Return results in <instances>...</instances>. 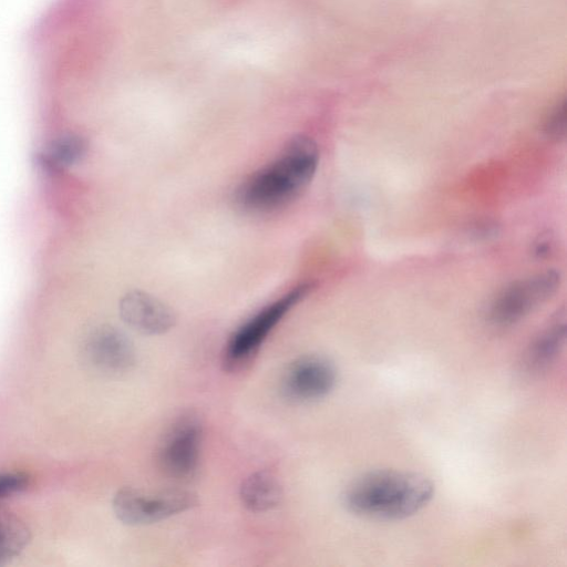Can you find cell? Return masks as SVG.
<instances>
[{
    "instance_id": "obj_1",
    "label": "cell",
    "mask_w": 567,
    "mask_h": 567,
    "mask_svg": "<svg viewBox=\"0 0 567 567\" xmlns=\"http://www.w3.org/2000/svg\"><path fill=\"white\" fill-rule=\"evenodd\" d=\"M319 148L309 136L292 137L269 164L251 174L235 193L237 205L251 213H267L287 205L312 181Z\"/></svg>"
},
{
    "instance_id": "obj_2",
    "label": "cell",
    "mask_w": 567,
    "mask_h": 567,
    "mask_svg": "<svg viewBox=\"0 0 567 567\" xmlns=\"http://www.w3.org/2000/svg\"><path fill=\"white\" fill-rule=\"evenodd\" d=\"M434 494L431 480L399 470H375L362 474L346 488L342 499L358 516L378 520H400L424 508Z\"/></svg>"
},
{
    "instance_id": "obj_3",
    "label": "cell",
    "mask_w": 567,
    "mask_h": 567,
    "mask_svg": "<svg viewBox=\"0 0 567 567\" xmlns=\"http://www.w3.org/2000/svg\"><path fill=\"white\" fill-rule=\"evenodd\" d=\"M313 284L303 282L269 303L244 322L229 337L223 365L227 371H238L248 364L274 328L312 290Z\"/></svg>"
},
{
    "instance_id": "obj_4",
    "label": "cell",
    "mask_w": 567,
    "mask_h": 567,
    "mask_svg": "<svg viewBox=\"0 0 567 567\" xmlns=\"http://www.w3.org/2000/svg\"><path fill=\"white\" fill-rule=\"evenodd\" d=\"M197 505V495L189 491L147 492L131 486L118 489L112 502L117 519L131 526L157 523Z\"/></svg>"
},
{
    "instance_id": "obj_5",
    "label": "cell",
    "mask_w": 567,
    "mask_h": 567,
    "mask_svg": "<svg viewBox=\"0 0 567 567\" xmlns=\"http://www.w3.org/2000/svg\"><path fill=\"white\" fill-rule=\"evenodd\" d=\"M560 286V275L548 269L506 286L493 300L488 319L496 326L517 323L548 301Z\"/></svg>"
},
{
    "instance_id": "obj_6",
    "label": "cell",
    "mask_w": 567,
    "mask_h": 567,
    "mask_svg": "<svg viewBox=\"0 0 567 567\" xmlns=\"http://www.w3.org/2000/svg\"><path fill=\"white\" fill-rule=\"evenodd\" d=\"M203 426L193 414L176 420L163 437L158 449L161 468L178 480L193 477L199 465Z\"/></svg>"
},
{
    "instance_id": "obj_7",
    "label": "cell",
    "mask_w": 567,
    "mask_h": 567,
    "mask_svg": "<svg viewBox=\"0 0 567 567\" xmlns=\"http://www.w3.org/2000/svg\"><path fill=\"white\" fill-rule=\"evenodd\" d=\"M337 369L326 357L306 354L291 361L280 380L281 395L293 403L326 398L336 386Z\"/></svg>"
},
{
    "instance_id": "obj_8",
    "label": "cell",
    "mask_w": 567,
    "mask_h": 567,
    "mask_svg": "<svg viewBox=\"0 0 567 567\" xmlns=\"http://www.w3.org/2000/svg\"><path fill=\"white\" fill-rule=\"evenodd\" d=\"M81 354L90 369L104 375L123 374L136 363L132 341L124 332L110 324L96 326L85 334Z\"/></svg>"
},
{
    "instance_id": "obj_9",
    "label": "cell",
    "mask_w": 567,
    "mask_h": 567,
    "mask_svg": "<svg viewBox=\"0 0 567 567\" xmlns=\"http://www.w3.org/2000/svg\"><path fill=\"white\" fill-rule=\"evenodd\" d=\"M120 316L132 329L147 336L163 334L176 323L172 308L150 293L132 290L120 300Z\"/></svg>"
},
{
    "instance_id": "obj_10",
    "label": "cell",
    "mask_w": 567,
    "mask_h": 567,
    "mask_svg": "<svg viewBox=\"0 0 567 567\" xmlns=\"http://www.w3.org/2000/svg\"><path fill=\"white\" fill-rule=\"evenodd\" d=\"M566 330L563 310L530 341L525 353V363L529 371H547L557 361L565 347Z\"/></svg>"
},
{
    "instance_id": "obj_11",
    "label": "cell",
    "mask_w": 567,
    "mask_h": 567,
    "mask_svg": "<svg viewBox=\"0 0 567 567\" xmlns=\"http://www.w3.org/2000/svg\"><path fill=\"white\" fill-rule=\"evenodd\" d=\"M282 487L277 477L267 471L248 475L240 485L241 504L252 513H264L277 507L282 499Z\"/></svg>"
},
{
    "instance_id": "obj_12",
    "label": "cell",
    "mask_w": 567,
    "mask_h": 567,
    "mask_svg": "<svg viewBox=\"0 0 567 567\" xmlns=\"http://www.w3.org/2000/svg\"><path fill=\"white\" fill-rule=\"evenodd\" d=\"M30 540L28 526L18 516L0 512V565L18 556Z\"/></svg>"
},
{
    "instance_id": "obj_13",
    "label": "cell",
    "mask_w": 567,
    "mask_h": 567,
    "mask_svg": "<svg viewBox=\"0 0 567 567\" xmlns=\"http://www.w3.org/2000/svg\"><path fill=\"white\" fill-rule=\"evenodd\" d=\"M87 144L79 135H64L52 141L41 155L42 163L47 166L60 169L71 166L85 155Z\"/></svg>"
},
{
    "instance_id": "obj_14",
    "label": "cell",
    "mask_w": 567,
    "mask_h": 567,
    "mask_svg": "<svg viewBox=\"0 0 567 567\" xmlns=\"http://www.w3.org/2000/svg\"><path fill=\"white\" fill-rule=\"evenodd\" d=\"M566 104L561 101L551 111L545 123V133L547 136L559 140L564 137L566 131Z\"/></svg>"
},
{
    "instance_id": "obj_15",
    "label": "cell",
    "mask_w": 567,
    "mask_h": 567,
    "mask_svg": "<svg viewBox=\"0 0 567 567\" xmlns=\"http://www.w3.org/2000/svg\"><path fill=\"white\" fill-rule=\"evenodd\" d=\"M28 476L20 472L0 473V498L10 496L25 488Z\"/></svg>"
},
{
    "instance_id": "obj_16",
    "label": "cell",
    "mask_w": 567,
    "mask_h": 567,
    "mask_svg": "<svg viewBox=\"0 0 567 567\" xmlns=\"http://www.w3.org/2000/svg\"><path fill=\"white\" fill-rule=\"evenodd\" d=\"M551 249V239L550 236L545 235L543 237H539L538 240L535 243V254L538 257L547 256L548 252Z\"/></svg>"
}]
</instances>
